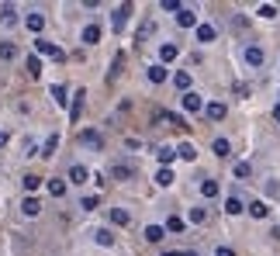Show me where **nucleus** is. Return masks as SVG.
<instances>
[{
	"mask_svg": "<svg viewBox=\"0 0 280 256\" xmlns=\"http://www.w3.org/2000/svg\"><path fill=\"white\" fill-rule=\"evenodd\" d=\"M35 52H38V56H52V59H59V63L66 59V52H63V49H56V45H52V42H45V38H35Z\"/></svg>",
	"mask_w": 280,
	"mask_h": 256,
	"instance_id": "nucleus-1",
	"label": "nucleus"
},
{
	"mask_svg": "<svg viewBox=\"0 0 280 256\" xmlns=\"http://www.w3.org/2000/svg\"><path fill=\"white\" fill-rule=\"evenodd\" d=\"M128 14H132V3H121V7L111 14V28H114V31H125V21H128Z\"/></svg>",
	"mask_w": 280,
	"mask_h": 256,
	"instance_id": "nucleus-2",
	"label": "nucleus"
},
{
	"mask_svg": "<svg viewBox=\"0 0 280 256\" xmlns=\"http://www.w3.org/2000/svg\"><path fill=\"white\" fill-rule=\"evenodd\" d=\"M194 35H197V42H201V45H211V42L218 38V28H214V24H197V28H194Z\"/></svg>",
	"mask_w": 280,
	"mask_h": 256,
	"instance_id": "nucleus-3",
	"label": "nucleus"
},
{
	"mask_svg": "<svg viewBox=\"0 0 280 256\" xmlns=\"http://www.w3.org/2000/svg\"><path fill=\"white\" fill-rule=\"evenodd\" d=\"M80 142H83V145H90V149H104V135H100V131H93V128L80 131Z\"/></svg>",
	"mask_w": 280,
	"mask_h": 256,
	"instance_id": "nucleus-4",
	"label": "nucleus"
},
{
	"mask_svg": "<svg viewBox=\"0 0 280 256\" xmlns=\"http://www.w3.org/2000/svg\"><path fill=\"white\" fill-rule=\"evenodd\" d=\"M177 24H180V28H197V14H194L190 7H180V10H177Z\"/></svg>",
	"mask_w": 280,
	"mask_h": 256,
	"instance_id": "nucleus-5",
	"label": "nucleus"
},
{
	"mask_svg": "<svg viewBox=\"0 0 280 256\" xmlns=\"http://www.w3.org/2000/svg\"><path fill=\"white\" fill-rule=\"evenodd\" d=\"M180 101H184V111H204V101H201V94H194V90H187Z\"/></svg>",
	"mask_w": 280,
	"mask_h": 256,
	"instance_id": "nucleus-6",
	"label": "nucleus"
},
{
	"mask_svg": "<svg viewBox=\"0 0 280 256\" xmlns=\"http://www.w3.org/2000/svg\"><path fill=\"white\" fill-rule=\"evenodd\" d=\"M145 76H149V83H166L170 73H166V66H163V63H152L149 69H145Z\"/></svg>",
	"mask_w": 280,
	"mask_h": 256,
	"instance_id": "nucleus-7",
	"label": "nucleus"
},
{
	"mask_svg": "<svg viewBox=\"0 0 280 256\" xmlns=\"http://www.w3.org/2000/svg\"><path fill=\"white\" fill-rule=\"evenodd\" d=\"M204 115H208V122H221V118L228 115V108L218 104V101H211V104H204Z\"/></svg>",
	"mask_w": 280,
	"mask_h": 256,
	"instance_id": "nucleus-8",
	"label": "nucleus"
},
{
	"mask_svg": "<svg viewBox=\"0 0 280 256\" xmlns=\"http://www.w3.org/2000/svg\"><path fill=\"white\" fill-rule=\"evenodd\" d=\"M246 63L249 66H263L267 63V52H263L260 45H249V49H246Z\"/></svg>",
	"mask_w": 280,
	"mask_h": 256,
	"instance_id": "nucleus-9",
	"label": "nucleus"
},
{
	"mask_svg": "<svg viewBox=\"0 0 280 256\" xmlns=\"http://www.w3.org/2000/svg\"><path fill=\"white\" fill-rule=\"evenodd\" d=\"M24 24H28V31H35V35H38V31L45 28V14H38V10H31V14L24 17Z\"/></svg>",
	"mask_w": 280,
	"mask_h": 256,
	"instance_id": "nucleus-10",
	"label": "nucleus"
},
{
	"mask_svg": "<svg viewBox=\"0 0 280 256\" xmlns=\"http://www.w3.org/2000/svg\"><path fill=\"white\" fill-rule=\"evenodd\" d=\"M80 38H83V45H97L100 42V24H87Z\"/></svg>",
	"mask_w": 280,
	"mask_h": 256,
	"instance_id": "nucleus-11",
	"label": "nucleus"
},
{
	"mask_svg": "<svg viewBox=\"0 0 280 256\" xmlns=\"http://www.w3.org/2000/svg\"><path fill=\"white\" fill-rule=\"evenodd\" d=\"M70 180H73V184H87V180H90V170L80 166V163H73V166H70Z\"/></svg>",
	"mask_w": 280,
	"mask_h": 256,
	"instance_id": "nucleus-12",
	"label": "nucleus"
},
{
	"mask_svg": "<svg viewBox=\"0 0 280 256\" xmlns=\"http://www.w3.org/2000/svg\"><path fill=\"white\" fill-rule=\"evenodd\" d=\"M156 159H159L163 166H170V163L177 159V149H173V145H159V149H156Z\"/></svg>",
	"mask_w": 280,
	"mask_h": 256,
	"instance_id": "nucleus-13",
	"label": "nucleus"
},
{
	"mask_svg": "<svg viewBox=\"0 0 280 256\" xmlns=\"http://www.w3.org/2000/svg\"><path fill=\"white\" fill-rule=\"evenodd\" d=\"M21 211H24L28 218H35V215L42 211V201H38V197H24V201H21Z\"/></svg>",
	"mask_w": 280,
	"mask_h": 256,
	"instance_id": "nucleus-14",
	"label": "nucleus"
},
{
	"mask_svg": "<svg viewBox=\"0 0 280 256\" xmlns=\"http://www.w3.org/2000/svg\"><path fill=\"white\" fill-rule=\"evenodd\" d=\"M163 239H166L163 225H145V243H163Z\"/></svg>",
	"mask_w": 280,
	"mask_h": 256,
	"instance_id": "nucleus-15",
	"label": "nucleus"
},
{
	"mask_svg": "<svg viewBox=\"0 0 280 256\" xmlns=\"http://www.w3.org/2000/svg\"><path fill=\"white\" fill-rule=\"evenodd\" d=\"M211 152H214V156H221V159H225V156H228V152H232V142H228V138H214V142H211Z\"/></svg>",
	"mask_w": 280,
	"mask_h": 256,
	"instance_id": "nucleus-16",
	"label": "nucleus"
},
{
	"mask_svg": "<svg viewBox=\"0 0 280 256\" xmlns=\"http://www.w3.org/2000/svg\"><path fill=\"white\" fill-rule=\"evenodd\" d=\"M177 156L187 159V163H194V159H197V149H194L190 142H180V145H177Z\"/></svg>",
	"mask_w": 280,
	"mask_h": 256,
	"instance_id": "nucleus-17",
	"label": "nucleus"
},
{
	"mask_svg": "<svg viewBox=\"0 0 280 256\" xmlns=\"http://www.w3.org/2000/svg\"><path fill=\"white\" fill-rule=\"evenodd\" d=\"M83 90H76V97H73V108H70V122H80V111H83Z\"/></svg>",
	"mask_w": 280,
	"mask_h": 256,
	"instance_id": "nucleus-18",
	"label": "nucleus"
},
{
	"mask_svg": "<svg viewBox=\"0 0 280 256\" xmlns=\"http://www.w3.org/2000/svg\"><path fill=\"white\" fill-rule=\"evenodd\" d=\"M0 59H3V63L17 59V45H14V42H0Z\"/></svg>",
	"mask_w": 280,
	"mask_h": 256,
	"instance_id": "nucleus-19",
	"label": "nucleus"
},
{
	"mask_svg": "<svg viewBox=\"0 0 280 256\" xmlns=\"http://www.w3.org/2000/svg\"><path fill=\"white\" fill-rule=\"evenodd\" d=\"M21 184H24V191H28V194H35L38 187H42V177H38V173H28V177H21Z\"/></svg>",
	"mask_w": 280,
	"mask_h": 256,
	"instance_id": "nucleus-20",
	"label": "nucleus"
},
{
	"mask_svg": "<svg viewBox=\"0 0 280 256\" xmlns=\"http://www.w3.org/2000/svg\"><path fill=\"white\" fill-rule=\"evenodd\" d=\"M177 52H180V49H177V45H170V42H166V45H159V59H163V63H173V59H177Z\"/></svg>",
	"mask_w": 280,
	"mask_h": 256,
	"instance_id": "nucleus-21",
	"label": "nucleus"
},
{
	"mask_svg": "<svg viewBox=\"0 0 280 256\" xmlns=\"http://www.w3.org/2000/svg\"><path fill=\"white\" fill-rule=\"evenodd\" d=\"M173 83L180 87V94H187V90H190V73H187V69H180V73L173 76Z\"/></svg>",
	"mask_w": 280,
	"mask_h": 256,
	"instance_id": "nucleus-22",
	"label": "nucleus"
},
{
	"mask_svg": "<svg viewBox=\"0 0 280 256\" xmlns=\"http://www.w3.org/2000/svg\"><path fill=\"white\" fill-rule=\"evenodd\" d=\"M56 149H59V135H49V138H45V145H42V152H38V156H56Z\"/></svg>",
	"mask_w": 280,
	"mask_h": 256,
	"instance_id": "nucleus-23",
	"label": "nucleus"
},
{
	"mask_svg": "<svg viewBox=\"0 0 280 256\" xmlns=\"http://www.w3.org/2000/svg\"><path fill=\"white\" fill-rule=\"evenodd\" d=\"M111 173H114V177H118V180H132V177H135V170H132V166H128V163H118V166H114V170H111Z\"/></svg>",
	"mask_w": 280,
	"mask_h": 256,
	"instance_id": "nucleus-24",
	"label": "nucleus"
},
{
	"mask_svg": "<svg viewBox=\"0 0 280 256\" xmlns=\"http://www.w3.org/2000/svg\"><path fill=\"white\" fill-rule=\"evenodd\" d=\"M173 180H177V177H173V170H170V166H163V170L156 173V184H159V187H170Z\"/></svg>",
	"mask_w": 280,
	"mask_h": 256,
	"instance_id": "nucleus-25",
	"label": "nucleus"
},
{
	"mask_svg": "<svg viewBox=\"0 0 280 256\" xmlns=\"http://www.w3.org/2000/svg\"><path fill=\"white\" fill-rule=\"evenodd\" d=\"M225 211H228V215H242V211H246V204H242L239 197H225Z\"/></svg>",
	"mask_w": 280,
	"mask_h": 256,
	"instance_id": "nucleus-26",
	"label": "nucleus"
},
{
	"mask_svg": "<svg viewBox=\"0 0 280 256\" xmlns=\"http://www.w3.org/2000/svg\"><path fill=\"white\" fill-rule=\"evenodd\" d=\"M111 222H114V225H128V222H132V215H128L125 208H111Z\"/></svg>",
	"mask_w": 280,
	"mask_h": 256,
	"instance_id": "nucleus-27",
	"label": "nucleus"
},
{
	"mask_svg": "<svg viewBox=\"0 0 280 256\" xmlns=\"http://www.w3.org/2000/svg\"><path fill=\"white\" fill-rule=\"evenodd\" d=\"M93 239H97L100 246H114V232H111V229H97V232H93Z\"/></svg>",
	"mask_w": 280,
	"mask_h": 256,
	"instance_id": "nucleus-28",
	"label": "nucleus"
},
{
	"mask_svg": "<svg viewBox=\"0 0 280 256\" xmlns=\"http://www.w3.org/2000/svg\"><path fill=\"white\" fill-rule=\"evenodd\" d=\"M201 194H204V197H218V180L204 177V180H201Z\"/></svg>",
	"mask_w": 280,
	"mask_h": 256,
	"instance_id": "nucleus-29",
	"label": "nucleus"
},
{
	"mask_svg": "<svg viewBox=\"0 0 280 256\" xmlns=\"http://www.w3.org/2000/svg\"><path fill=\"white\" fill-rule=\"evenodd\" d=\"M232 173H235V180H249V173H253V166H249V163L242 159V163H235V170H232Z\"/></svg>",
	"mask_w": 280,
	"mask_h": 256,
	"instance_id": "nucleus-30",
	"label": "nucleus"
},
{
	"mask_svg": "<svg viewBox=\"0 0 280 256\" xmlns=\"http://www.w3.org/2000/svg\"><path fill=\"white\" fill-rule=\"evenodd\" d=\"M267 211H270L267 201H253V204H249V215H253V218H267Z\"/></svg>",
	"mask_w": 280,
	"mask_h": 256,
	"instance_id": "nucleus-31",
	"label": "nucleus"
},
{
	"mask_svg": "<svg viewBox=\"0 0 280 256\" xmlns=\"http://www.w3.org/2000/svg\"><path fill=\"white\" fill-rule=\"evenodd\" d=\"M163 229H166V232H184V218H180V215H170Z\"/></svg>",
	"mask_w": 280,
	"mask_h": 256,
	"instance_id": "nucleus-32",
	"label": "nucleus"
},
{
	"mask_svg": "<svg viewBox=\"0 0 280 256\" xmlns=\"http://www.w3.org/2000/svg\"><path fill=\"white\" fill-rule=\"evenodd\" d=\"M49 194L52 197H63L66 194V180H49Z\"/></svg>",
	"mask_w": 280,
	"mask_h": 256,
	"instance_id": "nucleus-33",
	"label": "nucleus"
},
{
	"mask_svg": "<svg viewBox=\"0 0 280 256\" xmlns=\"http://www.w3.org/2000/svg\"><path fill=\"white\" fill-rule=\"evenodd\" d=\"M52 101H56L59 108L66 104V87H63V83H56V87H52Z\"/></svg>",
	"mask_w": 280,
	"mask_h": 256,
	"instance_id": "nucleus-34",
	"label": "nucleus"
},
{
	"mask_svg": "<svg viewBox=\"0 0 280 256\" xmlns=\"http://www.w3.org/2000/svg\"><path fill=\"white\" fill-rule=\"evenodd\" d=\"M190 222H194V225L208 222V208H190Z\"/></svg>",
	"mask_w": 280,
	"mask_h": 256,
	"instance_id": "nucleus-35",
	"label": "nucleus"
},
{
	"mask_svg": "<svg viewBox=\"0 0 280 256\" xmlns=\"http://www.w3.org/2000/svg\"><path fill=\"white\" fill-rule=\"evenodd\" d=\"M28 73L31 76H42V59L38 56H28Z\"/></svg>",
	"mask_w": 280,
	"mask_h": 256,
	"instance_id": "nucleus-36",
	"label": "nucleus"
},
{
	"mask_svg": "<svg viewBox=\"0 0 280 256\" xmlns=\"http://www.w3.org/2000/svg\"><path fill=\"white\" fill-rule=\"evenodd\" d=\"M256 14H260V17H267V21H270V17H277V7H274V3H263V7H260V10H256Z\"/></svg>",
	"mask_w": 280,
	"mask_h": 256,
	"instance_id": "nucleus-37",
	"label": "nucleus"
},
{
	"mask_svg": "<svg viewBox=\"0 0 280 256\" xmlns=\"http://www.w3.org/2000/svg\"><path fill=\"white\" fill-rule=\"evenodd\" d=\"M97 204H100V197H93V194H90V197H83V201H80V208H83V211H93V208H97Z\"/></svg>",
	"mask_w": 280,
	"mask_h": 256,
	"instance_id": "nucleus-38",
	"label": "nucleus"
},
{
	"mask_svg": "<svg viewBox=\"0 0 280 256\" xmlns=\"http://www.w3.org/2000/svg\"><path fill=\"white\" fill-rule=\"evenodd\" d=\"M17 21V10L14 7H3V24H14Z\"/></svg>",
	"mask_w": 280,
	"mask_h": 256,
	"instance_id": "nucleus-39",
	"label": "nucleus"
},
{
	"mask_svg": "<svg viewBox=\"0 0 280 256\" xmlns=\"http://www.w3.org/2000/svg\"><path fill=\"white\" fill-rule=\"evenodd\" d=\"M152 28H156L152 21H145V24H142V28H139V42H142V38H149V35H152Z\"/></svg>",
	"mask_w": 280,
	"mask_h": 256,
	"instance_id": "nucleus-40",
	"label": "nucleus"
},
{
	"mask_svg": "<svg viewBox=\"0 0 280 256\" xmlns=\"http://www.w3.org/2000/svg\"><path fill=\"white\" fill-rule=\"evenodd\" d=\"M159 7H163V10H180V7H184V3H177V0H163V3H159Z\"/></svg>",
	"mask_w": 280,
	"mask_h": 256,
	"instance_id": "nucleus-41",
	"label": "nucleus"
},
{
	"mask_svg": "<svg viewBox=\"0 0 280 256\" xmlns=\"http://www.w3.org/2000/svg\"><path fill=\"white\" fill-rule=\"evenodd\" d=\"M214 256H235V250H228V246H218V250H214Z\"/></svg>",
	"mask_w": 280,
	"mask_h": 256,
	"instance_id": "nucleus-42",
	"label": "nucleus"
},
{
	"mask_svg": "<svg viewBox=\"0 0 280 256\" xmlns=\"http://www.w3.org/2000/svg\"><path fill=\"white\" fill-rule=\"evenodd\" d=\"M180 256H201V253H197V250H184Z\"/></svg>",
	"mask_w": 280,
	"mask_h": 256,
	"instance_id": "nucleus-43",
	"label": "nucleus"
},
{
	"mask_svg": "<svg viewBox=\"0 0 280 256\" xmlns=\"http://www.w3.org/2000/svg\"><path fill=\"white\" fill-rule=\"evenodd\" d=\"M3 142H7V135H3V131H0V145H3Z\"/></svg>",
	"mask_w": 280,
	"mask_h": 256,
	"instance_id": "nucleus-44",
	"label": "nucleus"
},
{
	"mask_svg": "<svg viewBox=\"0 0 280 256\" xmlns=\"http://www.w3.org/2000/svg\"><path fill=\"white\" fill-rule=\"evenodd\" d=\"M163 256H180V253H163Z\"/></svg>",
	"mask_w": 280,
	"mask_h": 256,
	"instance_id": "nucleus-45",
	"label": "nucleus"
},
{
	"mask_svg": "<svg viewBox=\"0 0 280 256\" xmlns=\"http://www.w3.org/2000/svg\"><path fill=\"white\" fill-rule=\"evenodd\" d=\"M277 122H280V108H277Z\"/></svg>",
	"mask_w": 280,
	"mask_h": 256,
	"instance_id": "nucleus-46",
	"label": "nucleus"
}]
</instances>
